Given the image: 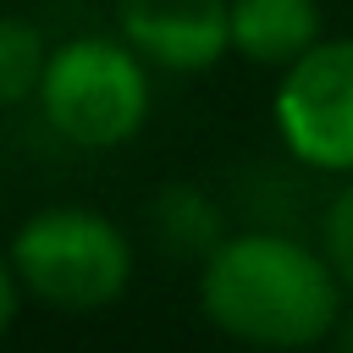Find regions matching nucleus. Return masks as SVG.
<instances>
[{
    "mask_svg": "<svg viewBox=\"0 0 353 353\" xmlns=\"http://www.w3.org/2000/svg\"><path fill=\"white\" fill-rule=\"evenodd\" d=\"M342 281L325 254L281 232H237L204 254L199 303L232 342L298 353L336 331Z\"/></svg>",
    "mask_w": 353,
    "mask_h": 353,
    "instance_id": "f257e3e1",
    "label": "nucleus"
},
{
    "mask_svg": "<svg viewBox=\"0 0 353 353\" xmlns=\"http://www.w3.org/2000/svg\"><path fill=\"white\" fill-rule=\"evenodd\" d=\"M6 259L28 298L66 314L110 309L132 281V243L121 237L110 215L83 210V204H50L28 215Z\"/></svg>",
    "mask_w": 353,
    "mask_h": 353,
    "instance_id": "f03ea898",
    "label": "nucleus"
},
{
    "mask_svg": "<svg viewBox=\"0 0 353 353\" xmlns=\"http://www.w3.org/2000/svg\"><path fill=\"white\" fill-rule=\"evenodd\" d=\"M149 61L127 39L83 33L50 50L39 110L44 121L77 149H116L132 143L149 121Z\"/></svg>",
    "mask_w": 353,
    "mask_h": 353,
    "instance_id": "7ed1b4c3",
    "label": "nucleus"
},
{
    "mask_svg": "<svg viewBox=\"0 0 353 353\" xmlns=\"http://www.w3.org/2000/svg\"><path fill=\"white\" fill-rule=\"evenodd\" d=\"M276 132L309 171L353 176V39H320L276 88Z\"/></svg>",
    "mask_w": 353,
    "mask_h": 353,
    "instance_id": "20e7f679",
    "label": "nucleus"
},
{
    "mask_svg": "<svg viewBox=\"0 0 353 353\" xmlns=\"http://www.w3.org/2000/svg\"><path fill=\"white\" fill-rule=\"evenodd\" d=\"M121 39L160 72H204L232 50V0H116Z\"/></svg>",
    "mask_w": 353,
    "mask_h": 353,
    "instance_id": "39448f33",
    "label": "nucleus"
},
{
    "mask_svg": "<svg viewBox=\"0 0 353 353\" xmlns=\"http://www.w3.org/2000/svg\"><path fill=\"white\" fill-rule=\"evenodd\" d=\"M320 44V0H232V50L259 66H292Z\"/></svg>",
    "mask_w": 353,
    "mask_h": 353,
    "instance_id": "423d86ee",
    "label": "nucleus"
},
{
    "mask_svg": "<svg viewBox=\"0 0 353 353\" xmlns=\"http://www.w3.org/2000/svg\"><path fill=\"white\" fill-rule=\"evenodd\" d=\"M44 66H50L44 33L33 22H22V17H0V105L39 99Z\"/></svg>",
    "mask_w": 353,
    "mask_h": 353,
    "instance_id": "0eeeda50",
    "label": "nucleus"
},
{
    "mask_svg": "<svg viewBox=\"0 0 353 353\" xmlns=\"http://www.w3.org/2000/svg\"><path fill=\"white\" fill-rule=\"evenodd\" d=\"M325 259H331L342 292L353 298V182L331 199V215H325Z\"/></svg>",
    "mask_w": 353,
    "mask_h": 353,
    "instance_id": "6e6552de",
    "label": "nucleus"
},
{
    "mask_svg": "<svg viewBox=\"0 0 353 353\" xmlns=\"http://www.w3.org/2000/svg\"><path fill=\"white\" fill-rule=\"evenodd\" d=\"M17 298H22V281H17L11 259L0 254V336H6V331H11V320H17Z\"/></svg>",
    "mask_w": 353,
    "mask_h": 353,
    "instance_id": "1a4fd4ad",
    "label": "nucleus"
},
{
    "mask_svg": "<svg viewBox=\"0 0 353 353\" xmlns=\"http://www.w3.org/2000/svg\"><path fill=\"white\" fill-rule=\"evenodd\" d=\"M336 353H353V320H347V325L336 331Z\"/></svg>",
    "mask_w": 353,
    "mask_h": 353,
    "instance_id": "9d476101",
    "label": "nucleus"
}]
</instances>
